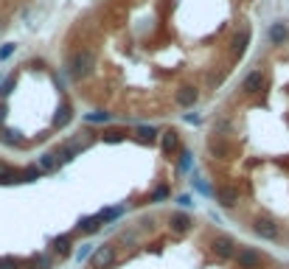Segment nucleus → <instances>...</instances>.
Masks as SVG:
<instances>
[{
    "label": "nucleus",
    "mask_w": 289,
    "mask_h": 269,
    "mask_svg": "<svg viewBox=\"0 0 289 269\" xmlns=\"http://www.w3.org/2000/svg\"><path fill=\"white\" fill-rule=\"evenodd\" d=\"M87 255H90V244H82V250L76 252V258H79V261H85Z\"/></svg>",
    "instance_id": "nucleus-21"
},
{
    "label": "nucleus",
    "mask_w": 289,
    "mask_h": 269,
    "mask_svg": "<svg viewBox=\"0 0 289 269\" xmlns=\"http://www.w3.org/2000/svg\"><path fill=\"white\" fill-rule=\"evenodd\" d=\"M155 134H157V129H152V126H141V129H138V138H141V140H155Z\"/></svg>",
    "instance_id": "nucleus-16"
},
{
    "label": "nucleus",
    "mask_w": 289,
    "mask_h": 269,
    "mask_svg": "<svg viewBox=\"0 0 289 269\" xmlns=\"http://www.w3.org/2000/svg\"><path fill=\"white\" fill-rule=\"evenodd\" d=\"M197 98H199V92H197V87H180V90H177V104L180 106H194L197 104Z\"/></svg>",
    "instance_id": "nucleus-7"
},
{
    "label": "nucleus",
    "mask_w": 289,
    "mask_h": 269,
    "mask_svg": "<svg viewBox=\"0 0 289 269\" xmlns=\"http://www.w3.org/2000/svg\"><path fill=\"white\" fill-rule=\"evenodd\" d=\"M213 252H216L219 258H233V255H236V241H233L230 236H216V238H213Z\"/></svg>",
    "instance_id": "nucleus-4"
},
{
    "label": "nucleus",
    "mask_w": 289,
    "mask_h": 269,
    "mask_svg": "<svg viewBox=\"0 0 289 269\" xmlns=\"http://www.w3.org/2000/svg\"><path fill=\"white\" fill-rule=\"evenodd\" d=\"M169 224H171V230L174 233H185V230H191V216H185V213H171V219H169Z\"/></svg>",
    "instance_id": "nucleus-8"
},
{
    "label": "nucleus",
    "mask_w": 289,
    "mask_h": 269,
    "mask_svg": "<svg viewBox=\"0 0 289 269\" xmlns=\"http://www.w3.org/2000/svg\"><path fill=\"white\" fill-rule=\"evenodd\" d=\"M163 149H166V152L177 149V132H166V134H163Z\"/></svg>",
    "instance_id": "nucleus-14"
},
{
    "label": "nucleus",
    "mask_w": 289,
    "mask_h": 269,
    "mask_svg": "<svg viewBox=\"0 0 289 269\" xmlns=\"http://www.w3.org/2000/svg\"><path fill=\"white\" fill-rule=\"evenodd\" d=\"M253 230H255V236H261V238H267V241L278 238V224L272 219H255Z\"/></svg>",
    "instance_id": "nucleus-5"
},
{
    "label": "nucleus",
    "mask_w": 289,
    "mask_h": 269,
    "mask_svg": "<svg viewBox=\"0 0 289 269\" xmlns=\"http://www.w3.org/2000/svg\"><path fill=\"white\" fill-rule=\"evenodd\" d=\"M269 40H272L275 45H283L289 40V28L283 26V22H272V28H269Z\"/></svg>",
    "instance_id": "nucleus-9"
},
{
    "label": "nucleus",
    "mask_w": 289,
    "mask_h": 269,
    "mask_svg": "<svg viewBox=\"0 0 289 269\" xmlns=\"http://www.w3.org/2000/svg\"><path fill=\"white\" fill-rule=\"evenodd\" d=\"M68 120H71V110H68V106H62V110L57 112V118H54V124H57V126H65Z\"/></svg>",
    "instance_id": "nucleus-15"
},
{
    "label": "nucleus",
    "mask_w": 289,
    "mask_h": 269,
    "mask_svg": "<svg viewBox=\"0 0 289 269\" xmlns=\"http://www.w3.org/2000/svg\"><path fill=\"white\" fill-rule=\"evenodd\" d=\"M110 115L107 112H93V115H87V120H93V124H99V120H107Z\"/></svg>",
    "instance_id": "nucleus-20"
},
{
    "label": "nucleus",
    "mask_w": 289,
    "mask_h": 269,
    "mask_svg": "<svg viewBox=\"0 0 289 269\" xmlns=\"http://www.w3.org/2000/svg\"><path fill=\"white\" fill-rule=\"evenodd\" d=\"M107 140H110V143H118V140H124V132H110V134H107Z\"/></svg>",
    "instance_id": "nucleus-23"
},
{
    "label": "nucleus",
    "mask_w": 289,
    "mask_h": 269,
    "mask_svg": "<svg viewBox=\"0 0 289 269\" xmlns=\"http://www.w3.org/2000/svg\"><path fill=\"white\" fill-rule=\"evenodd\" d=\"M247 42H250V31H239V34L233 36V54H236V56H241V54H244L247 50Z\"/></svg>",
    "instance_id": "nucleus-11"
},
{
    "label": "nucleus",
    "mask_w": 289,
    "mask_h": 269,
    "mask_svg": "<svg viewBox=\"0 0 289 269\" xmlns=\"http://www.w3.org/2000/svg\"><path fill=\"white\" fill-rule=\"evenodd\" d=\"M43 168H57V160H54V154H43Z\"/></svg>",
    "instance_id": "nucleus-18"
},
{
    "label": "nucleus",
    "mask_w": 289,
    "mask_h": 269,
    "mask_svg": "<svg viewBox=\"0 0 289 269\" xmlns=\"http://www.w3.org/2000/svg\"><path fill=\"white\" fill-rule=\"evenodd\" d=\"M216 196H219V202H222L225 208H233L236 202H239V191H236V188H219Z\"/></svg>",
    "instance_id": "nucleus-10"
},
{
    "label": "nucleus",
    "mask_w": 289,
    "mask_h": 269,
    "mask_svg": "<svg viewBox=\"0 0 289 269\" xmlns=\"http://www.w3.org/2000/svg\"><path fill=\"white\" fill-rule=\"evenodd\" d=\"M93 68H96V54L90 48H79L68 62V73L73 78H87L93 73Z\"/></svg>",
    "instance_id": "nucleus-1"
},
{
    "label": "nucleus",
    "mask_w": 289,
    "mask_h": 269,
    "mask_svg": "<svg viewBox=\"0 0 289 269\" xmlns=\"http://www.w3.org/2000/svg\"><path fill=\"white\" fill-rule=\"evenodd\" d=\"M12 87H15V78H6V82H3V96H9V92H12Z\"/></svg>",
    "instance_id": "nucleus-22"
},
{
    "label": "nucleus",
    "mask_w": 289,
    "mask_h": 269,
    "mask_svg": "<svg viewBox=\"0 0 289 269\" xmlns=\"http://www.w3.org/2000/svg\"><path fill=\"white\" fill-rule=\"evenodd\" d=\"M115 261V250L110 247V244H104V247L96 250V255H93V269H107V266H113Z\"/></svg>",
    "instance_id": "nucleus-3"
},
{
    "label": "nucleus",
    "mask_w": 289,
    "mask_h": 269,
    "mask_svg": "<svg viewBox=\"0 0 289 269\" xmlns=\"http://www.w3.org/2000/svg\"><path fill=\"white\" fill-rule=\"evenodd\" d=\"M236 264H239V269H258L261 252H255L253 247H241L239 252H236Z\"/></svg>",
    "instance_id": "nucleus-2"
},
{
    "label": "nucleus",
    "mask_w": 289,
    "mask_h": 269,
    "mask_svg": "<svg viewBox=\"0 0 289 269\" xmlns=\"http://www.w3.org/2000/svg\"><path fill=\"white\" fill-rule=\"evenodd\" d=\"M99 222H101V216H93V219H82V222H79V230H85V233H93V230L99 227Z\"/></svg>",
    "instance_id": "nucleus-13"
},
{
    "label": "nucleus",
    "mask_w": 289,
    "mask_h": 269,
    "mask_svg": "<svg viewBox=\"0 0 289 269\" xmlns=\"http://www.w3.org/2000/svg\"><path fill=\"white\" fill-rule=\"evenodd\" d=\"M23 180H29V182H31V180H40V168H34V166L26 168V171H23Z\"/></svg>",
    "instance_id": "nucleus-17"
},
{
    "label": "nucleus",
    "mask_w": 289,
    "mask_h": 269,
    "mask_svg": "<svg viewBox=\"0 0 289 269\" xmlns=\"http://www.w3.org/2000/svg\"><path fill=\"white\" fill-rule=\"evenodd\" d=\"M0 269H17L15 258H0Z\"/></svg>",
    "instance_id": "nucleus-19"
},
{
    "label": "nucleus",
    "mask_w": 289,
    "mask_h": 269,
    "mask_svg": "<svg viewBox=\"0 0 289 269\" xmlns=\"http://www.w3.org/2000/svg\"><path fill=\"white\" fill-rule=\"evenodd\" d=\"M12 50H15V45H6V48L0 50V59H6V56H9V54H12Z\"/></svg>",
    "instance_id": "nucleus-25"
},
{
    "label": "nucleus",
    "mask_w": 289,
    "mask_h": 269,
    "mask_svg": "<svg viewBox=\"0 0 289 269\" xmlns=\"http://www.w3.org/2000/svg\"><path fill=\"white\" fill-rule=\"evenodd\" d=\"M54 250H57L59 255H68L71 252V236H62V238L54 241Z\"/></svg>",
    "instance_id": "nucleus-12"
},
{
    "label": "nucleus",
    "mask_w": 289,
    "mask_h": 269,
    "mask_svg": "<svg viewBox=\"0 0 289 269\" xmlns=\"http://www.w3.org/2000/svg\"><path fill=\"white\" fill-rule=\"evenodd\" d=\"M261 87H264V73H261V70L247 73L244 82H241V90H244L247 96H255V92H261Z\"/></svg>",
    "instance_id": "nucleus-6"
},
{
    "label": "nucleus",
    "mask_w": 289,
    "mask_h": 269,
    "mask_svg": "<svg viewBox=\"0 0 289 269\" xmlns=\"http://www.w3.org/2000/svg\"><path fill=\"white\" fill-rule=\"evenodd\" d=\"M180 166H183V168H188V166H191V154H188V152H183V160H180Z\"/></svg>",
    "instance_id": "nucleus-24"
}]
</instances>
